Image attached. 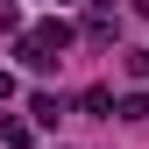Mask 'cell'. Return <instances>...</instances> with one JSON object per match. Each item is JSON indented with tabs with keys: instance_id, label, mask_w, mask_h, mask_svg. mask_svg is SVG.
<instances>
[{
	"instance_id": "5",
	"label": "cell",
	"mask_w": 149,
	"mask_h": 149,
	"mask_svg": "<svg viewBox=\"0 0 149 149\" xmlns=\"http://www.w3.org/2000/svg\"><path fill=\"white\" fill-rule=\"evenodd\" d=\"M121 114H128V121H149V92H135V100H121Z\"/></svg>"
},
{
	"instance_id": "4",
	"label": "cell",
	"mask_w": 149,
	"mask_h": 149,
	"mask_svg": "<svg viewBox=\"0 0 149 149\" xmlns=\"http://www.w3.org/2000/svg\"><path fill=\"white\" fill-rule=\"evenodd\" d=\"M0 149H29V128L22 121H0Z\"/></svg>"
},
{
	"instance_id": "2",
	"label": "cell",
	"mask_w": 149,
	"mask_h": 149,
	"mask_svg": "<svg viewBox=\"0 0 149 149\" xmlns=\"http://www.w3.org/2000/svg\"><path fill=\"white\" fill-rule=\"evenodd\" d=\"M78 107H85V114H107V107H114V92H107V85H85V92H78Z\"/></svg>"
},
{
	"instance_id": "1",
	"label": "cell",
	"mask_w": 149,
	"mask_h": 149,
	"mask_svg": "<svg viewBox=\"0 0 149 149\" xmlns=\"http://www.w3.org/2000/svg\"><path fill=\"white\" fill-rule=\"evenodd\" d=\"M29 114L43 121V128H57V114H64V100H57V92H36V100H29Z\"/></svg>"
},
{
	"instance_id": "3",
	"label": "cell",
	"mask_w": 149,
	"mask_h": 149,
	"mask_svg": "<svg viewBox=\"0 0 149 149\" xmlns=\"http://www.w3.org/2000/svg\"><path fill=\"white\" fill-rule=\"evenodd\" d=\"M36 43H50V50H64V43H71V22H43V29H36Z\"/></svg>"
},
{
	"instance_id": "6",
	"label": "cell",
	"mask_w": 149,
	"mask_h": 149,
	"mask_svg": "<svg viewBox=\"0 0 149 149\" xmlns=\"http://www.w3.org/2000/svg\"><path fill=\"white\" fill-rule=\"evenodd\" d=\"M0 100H14V78H7V71H0Z\"/></svg>"
}]
</instances>
